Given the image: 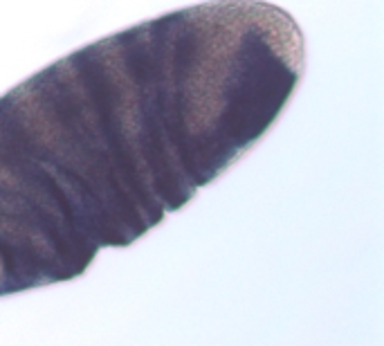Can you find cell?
I'll return each mask as SVG.
<instances>
[{
  "label": "cell",
  "instance_id": "6da1fadb",
  "mask_svg": "<svg viewBox=\"0 0 384 346\" xmlns=\"http://www.w3.org/2000/svg\"><path fill=\"white\" fill-rule=\"evenodd\" d=\"M259 137L254 77L205 5L34 74L0 97V294L83 274Z\"/></svg>",
  "mask_w": 384,
  "mask_h": 346
}]
</instances>
